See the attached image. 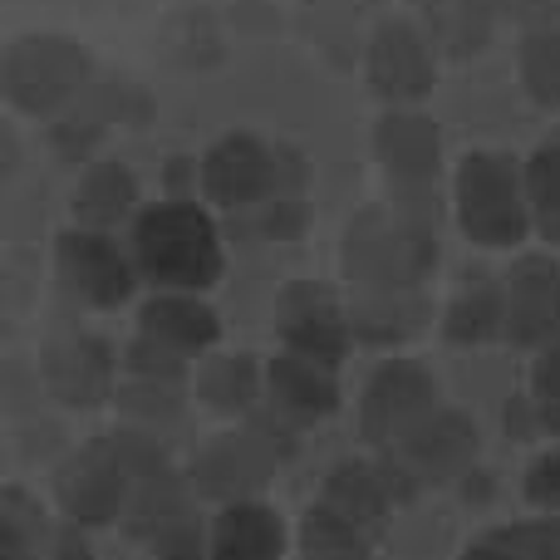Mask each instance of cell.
Segmentation results:
<instances>
[{
    "instance_id": "74e56055",
    "label": "cell",
    "mask_w": 560,
    "mask_h": 560,
    "mask_svg": "<svg viewBox=\"0 0 560 560\" xmlns=\"http://www.w3.org/2000/svg\"><path fill=\"white\" fill-rule=\"evenodd\" d=\"M49 560H89V541L79 536V526L55 532V541H49Z\"/></svg>"
},
{
    "instance_id": "8992f818",
    "label": "cell",
    "mask_w": 560,
    "mask_h": 560,
    "mask_svg": "<svg viewBox=\"0 0 560 560\" xmlns=\"http://www.w3.org/2000/svg\"><path fill=\"white\" fill-rule=\"evenodd\" d=\"M438 408H443V394H438L433 369L418 359H384L359 394V433H364V443L394 453Z\"/></svg>"
},
{
    "instance_id": "1f68e13d",
    "label": "cell",
    "mask_w": 560,
    "mask_h": 560,
    "mask_svg": "<svg viewBox=\"0 0 560 560\" xmlns=\"http://www.w3.org/2000/svg\"><path fill=\"white\" fill-rule=\"evenodd\" d=\"M187 364L192 359L177 354V349L158 345L148 335H133L124 349V374L128 378H163V384H187Z\"/></svg>"
},
{
    "instance_id": "7a4b0ae2",
    "label": "cell",
    "mask_w": 560,
    "mask_h": 560,
    "mask_svg": "<svg viewBox=\"0 0 560 560\" xmlns=\"http://www.w3.org/2000/svg\"><path fill=\"white\" fill-rule=\"evenodd\" d=\"M128 252L138 261V276L153 290H212L226 271V246L212 212L197 197H163L133 217Z\"/></svg>"
},
{
    "instance_id": "4dcf8cb0",
    "label": "cell",
    "mask_w": 560,
    "mask_h": 560,
    "mask_svg": "<svg viewBox=\"0 0 560 560\" xmlns=\"http://www.w3.org/2000/svg\"><path fill=\"white\" fill-rule=\"evenodd\" d=\"M108 453L118 457V467L128 472V482H148V477L158 472H173V457H167V447L158 443L153 428H118V433H108Z\"/></svg>"
},
{
    "instance_id": "d4e9b609",
    "label": "cell",
    "mask_w": 560,
    "mask_h": 560,
    "mask_svg": "<svg viewBox=\"0 0 560 560\" xmlns=\"http://www.w3.org/2000/svg\"><path fill=\"white\" fill-rule=\"evenodd\" d=\"M374 532L335 516L329 506H310L305 522H300V556L305 560H369L374 556Z\"/></svg>"
},
{
    "instance_id": "3957f363",
    "label": "cell",
    "mask_w": 560,
    "mask_h": 560,
    "mask_svg": "<svg viewBox=\"0 0 560 560\" xmlns=\"http://www.w3.org/2000/svg\"><path fill=\"white\" fill-rule=\"evenodd\" d=\"M453 217L463 236L487 252H512L536 232L526 163L497 148H472L453 173Z\"/></svg>"
},
{
    "instance_id": "6da1fadb",
    "label": "cell",
    "mask_w": 560,
    "mask_h": 560,
    "mask_svg": "<svg viewBox=\"0 0 560 560\" xmlns=\"http://www.w3.org/2000/svg\"><path fill=\"white\" fill-rule=\"evenodd\" d=\"M339 261L359 290H423L438 266V192H394V202L354 212Z\"/></svg>"
},
{
    "instance_id": "9c48e42d",
    "label": "cell",
    "mask_w": 560,
    "mask_h": 560,
    "mask_svg": "<svg viewBox=\"0 0 560 560\" xmlns=\"http://www.w3.org/2000/svg\"><path fill=\"white\" fill-rule=\"evenodd\" d=\"M276 329L290 354L319 359V364H329V369L345 364L349 345H354L349 305L325 280H290L276 300Z\"/></svg>"
},
{
    "instance_id": "603a6c76",
    "label": "cell",
    "mask_w": 560,
    "mask_h": 560,
    "mask_svg": "<svg viewBox=\"0 0 560 560\" xmlns=\"http://www.w3.org/2000/svg\"><path fill=\"white\" fill-rule=\"evenodd\" d=\"M261 394H266V369L252 354H212L197 369V398L226 418L256 413Z\"/></svg>"
},
{
    "instance_id": "d6a6232c",
    "label": "cell",
    "mask_w": 560,
    "mask_h": 560,
    "mask_svg": "<svg viewBox=\"0 0 560 560\" xmlns=\"http://www.w3.org/2000/svg\"><path fill=\"white\" fill-rule=\"evenodd\" d=\"M526 394H532L536 413H541V428L560 438V339L541 349V359H536V369H532V388H526Z\"/></svg>"
},
{
    "instance_id": "277c9868",
    "label": "cell",
    "mask_w": 560,
    "mask_h": 560,
    "mask_svg": "<svg viewBox=\"0 0 560 560\" xmlns=\"http://www.w3.org/2000/svg\"><path fill=\"white\" fill-rule=\"evenodd\" d=\"M94 84H98V69L89 45L55 35V30H30V35L10 39L5 65H0L5 104L25 118H45V124L69 114Z\"/></svg>"
},
{
    "instance_id": "ac0fdd59",
    "label": "cell",
    "mask_w": 560,
    "mask_h": 560,
    "mask_svg": "<svg viewBox=\"0 0 560 560\" xmlns=\"http://www.w3.org/2000/svg\"><path fill=\"white\" fill-rule=\"evenodd\" d=\"M138 335L158 339V345L177 349L187 359H202L217 349L222 339V319L192 290H153V295L138 305Z\"/></svg>"
},
{
    "instance_id": "44dd1931",
    "label": "cell",
    "mask_w": 560,
    "mask_h": 560,
    "mask_svg": "<svg viewBox=\"0 0 560 560\" xmlns=\"http://www.w3.org/2000/svg\"><path fill=\"white\" fill-rule=\"evenodd\" d=\"M212 560H285V522L276 516V506H222L212 522Z\"/></svg>"
},
{
    "instance_id": "4316f807",
    "label": "cell",
    "mask_w": 560,
    "mask_h": 560,
    "mask_svg": "<svg viewBox=\"0 0 560 560\" xmlns=\"http://www.w3.org/2000/svg\"><path fill=\"white\" fill-rule=\"evenodd\" d=\"M114 408L128 418L133 428H173L187 413V384H163V378H128L118 384Z\"/></svg>"
},
{
    "instance_id": "2e32d148",
    "label": "cell",
    "mask_w": 560,
    "mask_h": 560,
    "mask_svg": "<svg viewBox=\"0 0 560 560\" xmlns=\"http://www.w3.org/2000/svg\"><path fill=\"white\" fill-rule=\"evenodd\" d=\"M506 290V345L546 349L560 335V266L551 256H522L502 276Z\"/></svg>"
},
{
    "instance_id": "836d02e7",
    "label": "cell",
    "mask_w": 560,
    "mask_h": 560,
    "mask_svg": "<svg viewBox=\"0 0 560 560\" xmlns=\"http://www.w3.org/2000/svg\"><path fill=\"white\" fill-rule=\"evenodd\" d=\"M256 232L266 242H300L310 232V197H271V202H261Z\"/></svg>"
},
{
    "instance_id": "484cf974",
    "label": "cell",
    "mask_w": 560,
    "mask_h": 560,
    "mask_svg": "<svg viewBox=\"0 0 560 560\" xmlns=\"http://www.w3.org/2000/svg\"><path fill=\"white\" fill-rule=\"evenodd\" d=\"M516 79H522V94L536 108H560V25L546 30H522V45H516Z\"/></svg>"
},
{
    "instance_id": "e0dca14e",
    "label": "cell",
    "mask_w": 560,
    "mask_h": 560,
    "mask_svg": "<svg viewBox=\"0 0 560 560\" xmlns=\"http://www.w3.org/2000/svg\"><path fill=\"white\" fill-rule=\"evenodd\" d=\"M266 398H271V413H280L290 428H310V423H325L339 408V378L319 359L280 349L266 364Z\"/></svg>"
},
{
    "instance_id": "7402d4cb",
    "label": "cell",
    "mask_w": 560,
    "mask_h": 560,
    "mask_svg": "<svg viewBox=\"0 0 560 560\" xmlns=\"http://www.w3.org/2000/svg\"><path fill=\"white\" fill-rule=\"evenodd\" d=\"M443 339L453 349H482L492 339H506V290L502 280H467L443 310Z\"/></svg>"
},
{
    "instance_id": "f1b7e54d",
    "label": "cell",
    "mask_w": 560,
    "mask_h": 560,
    "mask_svg": "<svg viewBox=\"0 0 560 560\" xmlns=\"http://www.w3.org/2000/svg\"><path fill=\"white\" fill-rule=\"evenodd\" d=\"M526 192H532L536 232L560 246V128H551L526 158Z\"/></svg>"
},
{
    "instance_id": "30bf717a",
    "label": "cell",
    "mask_w": 560,
    "mask_h": 560,
    "mask_svg": "<svg viewBox=\"0 0 560 560\" xmlns=\"http://www.w3.org/2000/svg\"><path fill=\"white\" fill-rule=\"evenodd\" d=\"M55 502L69 516V526H108L128 516L133 502V482L108 453V438H94L79 453H69L55 472Z\"/></svg>"
},
{
    "instance_id": "ba28073f",
    "label": "cell",
    "mask_w": 560,
    "mask_h": 560,
    "mask_svg": "<svg viewBox=\"0 0 560 560\" xmlns=\"http://www.w3.org/2000/svg\"><path fill=\"white\" fill-rule=\"evenodd\" d=\"M55 276L79 305L89 310H118L138 290V261L133 252L114 242V232L94 226H69L55 236Z\"/></svg>"
},
{
    "instance_id": "ffe728a7",
    "label": "cell",
    "mask_w": 560,
    "mask_h": 560,
    "mask_svg": "<svg viewBox=\"0 0 560 560\" xmlns=\"http://www.w3.org/2000/svg\"><path fill=\"white\" fill-rule=\"evenodd\" d=\"M349 325L359 345H404L428 325V300L418 290H354L349 300Z\"/></svg>"
},
{
    "instance_id": "8d00e7d4",
    "label": "cell",
    "mask_w": 560,
    "mask_h": 560,
    "mask_svg": "<svg viewBox=\"0 0 560 560\" xmlns=\"http://www.w3.org/2000/svg\"><path fill=\"white\" fill-rule=\"evenodd\" d=\"M167 197H197V187H202V163L197 158H167Z\"/></svg>"
},
{
    "instance_id": "83f0119b",
    "label": "cell",
    "mask_w": 560,
    "mask_h": 560,
    "mask_svg": "<svg viewBox=\"0 0 560 560\" xmlns=\"http://www.w3.org/2000/svg\"><path fill=\"white\" fill-rule=\"evenodd\" d=\"M49 541H55V532H49L39 502H30L20 487H5V497H0V560H39L49 556Z\"/></svg>"
},
{
    "instance_id": "d590c367",
    "label": "cell",
    "mask_w": 560,
    "mask_h": 560,
    "mask_svg": "<svg viewBox=\"0 0 560 560\" xmlns=\"http://www.w3.org/2000/svg\"><path fill=\"white\" fill-rule=\"evenodd\" d=\"M497 15L516 20L522 30H546V25H560V0H487Z\"/></svg>"
},
{
    "instance_id": "e575fe53",
    "label": "cell",
    "mask_w": 560,
    "mask_h": 560,
    "mask_svg": "<svg viewBox=\"0 0 560 560\" xmlns=\"http://www.w3.org/2000/svg\"><path fill=\"white\" fill-rule=\"evenodd\" d=\"M522 497L541 516H560V447L532 457V467H526V477H522Z\"/></svg>"
},
{
    "instance_id": "5bb4252c",
    "label": "cell",
    "mask_w": 560,
    "mask_h": 560,
    "mask_svg": "<svg viewBox=\"0 0 560 560\" xmlns=\"http://www.w3.org/2000/svg\"><path fill=\"white\" fill-rule=\"evenodd\" d=\"M118 364L124 359L114 354V345L89 329H65L45 345L39 354V374H45V388L59 398L65 408H98L118 394Z\"/></svg>"
},
{
    "instance_id": "f546056e",
    "label": "cell",
    "mask_w": 560,
    "mask_h": 560,
    "mask_svg": "<svg viewBox=\"0 0 560 560\" xmlns=\"http://www.w3.org/2000/svg\"><path fill=\"white\" fill-rule=\"evenodd\" d=\"M143 546L158 560H212V532H207V522L197 516V506H187V512L167 516L163 526H153V532L143 536Z\"/></svg>"
},
{
    "instance_id": "4fadbf2b",
    "label": "cell",
    "mask_w": 560,
    "mask_h": 560,
    "mask_svg": "<svg viewBox=\"0 0 560 560\" xmlns=\"http://www.w3.org/2000/svg\"><path fill=\"white\" fill-rule=\"evenodd\" d=\"M148 114H153V104H148V94L138 84H128V79H98L69 114H59L55 124H49V148H55V158H65V163L89 167V163H98L94 153L108 138V128L148 124Z\"/></svg>"
},
{
    "instance_id": "5b68a950",
    "label": "cell",
    "mask_w": 560,
    "mask_h": 560,
    "mask_svg": "<svg viewBox=\"0 0 560 560\" xmlns=\"http://www.w3.org/2000/svg\"><path fill=\"white\" fill-rule=\"evenodd\" d=\"M295 447V428L280 413H246V423L236 433H222L197 453L192 463V487L207 502H256L266 492V482L276 477V467L290 457Z\"/></svg>"
},
{
    "instance_id": "7c38bea8",
    "label": "cell",
    "mask_w": 560,
    "mask_h": 560,
    "mask_svg": "<svg viewBox=\"0 0 560 560\" xmlns=\"http://www.w3.org/2000/svg\"><path fill=\"white\" fill-rule=\"evenodd\" d=\"M202 197L226 212H246L276 197V143L252 128H232L202 153Z\"/></svg>"
},
{
    "instance_id": "52a82bcc",
    "label": "cell",
    "mask_w": 560,
    "mask_h": 560,
    "mask_svg": "<svg viewBox=\"0 0 560 560\" xmlns=\"http://www.w3.org/2000/svg\"><path fill=\"white\" fill-rule=\"evenodd\" d=\"M438 39L428 35L423 25L404 15H388L374 25L364 45V79L384 108H408V104H423L438 84Z\"/></svg>"
},
{
    "instance_id": "8fae6325",
    "label": "cell",
    "mask_w": 560,
    "mask_h": 560,
    "mask_svg": "<svg viewBox=\"0 0 560 560\" xmlns=\"http://www.w3.org/2000/svg\"><path fill=\"white\" fill-rule=\"evenodd\" d=\"M374 158L398 197L433 192L438 173H443V128L418 104L384 108L374 118Z\"/></svg>"
},
{
    "instance_id": "9a60e30c",
    "label": "cell",
    "mask_w": 560,
    "mask_h": 560,
    "mask_svg": "<svg viewBox=\"0 0 560 560\" xmlns=\"http://www.w3.org/2000/svg\"><path fill=\"white\" fill-rule=\"evenodd\" d=\"M477 453H482V433H477V423L463 413V408L443 404L413 438H404L388 457H394V463L404 467L418 487H423V482H457V477H467L477 467Z\"/></svg>"
},
{
    "instance_id": "f35d334b",
    "label": "cell",
    "mask_w": 560,
    "mask_h": 560,
    "mask_svg": "<svg viewBox=\"0 0 560 560\" xmlns=\"http://www.w3.org/2000/svg\"><path fill=\"white\" fill-rule=\"evenodd\" d=\"M20 173V133L15 128H0V177Z\"/></svg>"
},
{
    "instance_id": "d6986e66",
    "label": "cell",
    "mask_w": 560,
    "mask_h": 560,
    "mask_svg": "<svg viewBox=\"0 0 560 560\" xmlns=\"http://www.w3.org/2000/svg\"><path fill=\"white\" fill-rule=\"evenodd\" d=\"M138 173L118 158H98L79 173V187L69 197V212L74 226H94V232H114V226L133 222L143 207H138Z\"/></svg>"
},
{
    "instance_id": "cb8c5ba5",
    "label": "cell",
    "mask_w": 560,
    "mask_h": 560,
    "mask_svg": "<svg viewBox=\"0 0 560 560\" xmlns=\"http://www.w3.org/2000/svg\"><path fill=\"white\" fill-rule=\"evenodd\" d=\"M457 560H560V516L492 526Z\"/></svg>"
}]
</instances>
